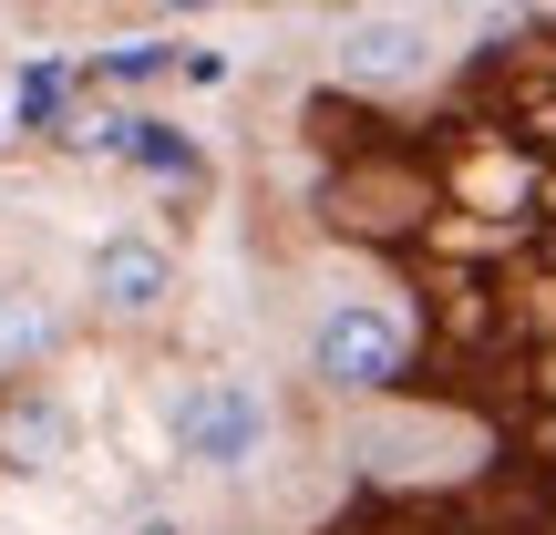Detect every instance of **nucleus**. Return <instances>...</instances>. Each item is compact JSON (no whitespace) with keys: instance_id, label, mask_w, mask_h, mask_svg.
Segmentation results:
<instances>
[{"instance_id":"nucleus-6","label":"nucleus","mask_w":556,"mask_h":535,"mask_svg":"<svg viewBox=\"0 0 556 535\" xmlns=\"http://www.w3.org/2000/svg\"><path fill=\"white\" fill-rule=\"evenodd\" d=\"M62 351V309L41 289H0V371H41Z\"/></svg>"},{"instance_id":"nucleus-5","label":"nucleus","mask_w":556,"mask_h":535,"mask_svg":"<svg viewBox=\"0 0 556 535\" xmlns=\"http://www.w3.org/2000/svg\"><path fill=\"white\" fill-rule=\"evenodd\" d=\"M62 454H73V412L41 381L0 371V474H52Z\"/></svg>"},{"instance_id":"nucleus-3","label":"nucleus","mask_w":556,"mask_h":535,"mask_svg":"<svg viewBox=\"0 0 556 535\" xmlns=\"http://www.w3.org/2000/svg\"><path fill=\"white\" fill-rule=\"evenodd\" d=\"M83 289H93L103 319H124V330H155V319L176 309V247L144 238V227H114V238L83 247Z\"/></svg>"},{"instance_id":"nucleus-8","label":"nucleus","mask_w":556,"mask_h":535,"mask_svg":"<svg viewBox=\"0 0 556 535\" xmlns=\"http://www.w3.org/2000/svg\"><path fill=\"white\" fill-rule=\"evenodd\" d=\"M155 11H176V21H186V11H217V0H155Z\"/></svg>"},{"instance_id":"nucleus-1","label":"nucleus","mask_w":556,"mask_h":535,"mask_svg":"<svg viewBox=\"0 0 556 535\" xmlns=\"http://www.w3.org/2000/svg\"><path fill=\"white\" fill-rule=\"evenodd\" d=\"M309 381L330 402H381L413 381V319L381 309V298H340V309H319L309 330Z\"/></svg>"},{"instance_id":"nucleus-2","label":"nucleus","mask_w":556,"mask_h":535,"mask_svg":"<svg viewBox=\"0 0 556 535\" xmlns=\"http://www.w3.org/2000/svg\"><path fill=\"white\" fill-rule=\"evenodd\" d=\"M165 443H176L186 463H206V474H248L258 443H268V392H258V381H238V371L186 381V392L165 402Z\"/></svg>"},{"instance_id":"nucleus-9","label":"nucleus","mask_w":556,"mask_h":535,"mask_svg":"<svg viewBox=\"0 0 556 535\" xmlns=\"http://www.w3.org/2000/svg\"><path fill=\"white\" fill-rule=\"evenodd\" d=\"M144 535H176V525H144Z\"/></svg>"},{"instance_id":"nucleus-4","label":"nucleus","mask_w":556,"mask_h":535,"mask_svg":"<svg viewBox=\"0 0 556 535\" xmlns=\"http://www.w3.org/2000/svg\"><path fill=\"white\" fill-rule=\"evenodd\" d=\"M330 73L351 82V93H402V82L433 73V31H422L413 11H361V21H340Z\"/></svg>"},{"instance_id":"nucleus-7","label":"nucleus","mask_w":556,"mask_h":535,"mask_svg":"<svg viewBox=\"0 0 556 535\" xmlns=\"http://www.w3.org/2000/svg\"><path fill=\"white\" fill-rule=\"evenodd\" d=\"M165 62H176L165 41H135V52H103L93 73H103V82H144V73H165Z\"/></svg>"},{"instance_id":"nucleus-10","label":"nucleus","mask_w":556,"mask_h":535,"mask_svg":"<svg viewBox=\"0 0 556 535\" xmlns=\"http://www.w3.org/2000/svg\"><path fill=\"white\" fill-rule=\"evenodd\" d=\"M0 135H11V124H0Z\"/></svg>"}]
</instances>
